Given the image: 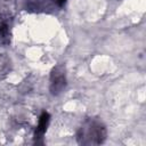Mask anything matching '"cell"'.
I'll return each instance as SVG.
<instances>
[{"label":"cell","mask_w":146,"mask_h":146,"mask_svg":"<svg viewBox=\"0 0 146 146\" xmlns=\"http://www.w3.org/2000/svg\"><path fill=\"white\" fill-rule=\"evenodd\" d=\"M106 138L105 127L96 120L87 121L80 129L78 140L83 145H98Z\"/></svg>","instance_id":"obj_1"},{"label":"cell","mask_w":146,"mask_h":146,"mask_svg":"<svg viewBox=\"0 0 146 146\" xmlns=\"http://www.w3.org/2000/svg\"><path fill=\"white\" fill-rule=\"evenodd\" d=\"M66 87L65 68L62 65H57L52 68L50 74V91L52 95H59Z\"/></svg>","instance_id":"obj_2"},{"label":"cell","mask_w":146,"mask_h":146,"mask_svg":"<svg viewBox=\"0 0 146 146\" xmlns=\"http://www.w3.org/2000/svg\"><path fill=\"white\" fill-rule=\"evenodd\" d=\"M49 114L47 112H42L40 119H39V124L36 127V130H35V139L38 138H41L46 130H47V127H48V123H49Z\"/></svg>","instance_id":"obj_3"}]
</instances>
